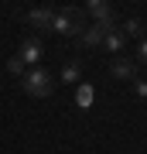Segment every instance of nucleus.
<instances>
[{
    "instance_id": "f257e3e1",
    "label": "nucleus",
    "mask_w": 147,
    "mask_h": 154,
    "mask_svg": "<svg viewBox=\"0 0 147 154\" xmlns=\"http://www.w3.org/2000/svg\"><path fill=\"white\" fill-rule=\"evenodd\" d=\"M86 11L82 7H62V11H55V24L51 28L55 31H62V34H82L86 31Z\"/></svg>"
},
{
    "instance_id": "f03ea898",
    "label": "nucleus",
    "mask_w": 147,
    "mask_h": 154,
    "mask_svg": "<svg viewBox=\"0 0 147 154\" xmlns=\"http://www.w3.org/2000/svg\"><path fill=\"white\" fill-rule=\"evenodd\" d=\"M21 82H24V93L27 96H51L55 93V75L48 69H31Z\"/></svg>"
},
{
    "instance_id": "7ed1b4c3",
    "label": "nucleus",
    "mask_w": 147,
    "mask_h": 154,
    "mask_svg": "<svg viewBox=\"0 0 147 154\" xmlns=\"http://www.w3.org/2000/svg\"><path fill=\"white\" fill-rule=\"evenodd\" d=\"M109 31H116V28H109V24H96V21H93V24H86V31L79 34V41L86 45V48H96V45H103V41H106V34H109Z\"/></svg>"
},
{
    "instance_id": "20e7f679",
    "label": "nucleus",
    "mask_w": 147,
    "mask_h": 154,
    "mask_svg": "<svg viewBox=\"0 0 147 154\" xmlns=\"http://www.w3.org/2000/svg\"><path fill=\"white\" fill-rule=\"evenodd\" d=\"M86 14L96 17V24H109V28H116V11L109 4H99V0H93V4L86 7Z\"/></svg>"
},
{
    "instance_id": "39448f33",
    "label": "nucleus",
    "mask_w": 147,
    "mask_h": 154,
    "mask_svg": "<svg viewBox=\"0 0 147 154\" xmlns=\"http://www.w3.org/2000/svg\"><path fill=\"white\" fill-rule=\"evenodd\" d=\"M27 24L48 31L51 24H55V11H51V7H34V11H27Z\"/></svg>"
},
{
    "instance_id": "423d86ee",
    "label": "nucleus",
    "mask_w": 147,
    "mask_h": 154,
    "mask_svg": "<svg viewBox=\"0 0 147 154\" xmlns=\"http://www.w3.org/2000/svg\"><path fill=\"white\" fill-rule=\"evenodd\" d=\"M41 51H44V45H41L38 38H24V45H21V51H17V58H21L24 65H34V62L41 58Z\"/></svg>"
},
{
    "instance_id": "0eeeda50",
    "label": "nucleus",
    "mask_w": 147,
    "mask_h": 154,
    "mask_svg": "<svg viewBox=\"0 0 147 154\" xmlns=\"http://www.w3.org/2000/svg\"><path fill=\"white\" fill-rule=\"evenodd\" d=\"M109 72H113L116 79H137V65L130 58H113V65H109Z\"/></svg>"
},
{
    "instance_id": "6e6552de",
    "label": "nucleus",
    "mask_w": 147,
    "mask_h": 154,
    "mask_svg": "<svg viewBox=\"0 0 147 154\" xmlns=\"http://www.w3.org/2000/svg\"><path fill=\"white\" fill-rule=\"evenodd\" d=\"M144 31H147V24L140 21V17H130V21L123 24L120 34H123V38H144Z\"/></svg>"
},
{
    "instance_id": "1a4fd4ad",
    "label": "nucleus",
    "mask_w": 147,
    "mask_h": 154,
    "mask_svg": "<svg viewBox=\"0 0 147 154\" xmlns=\"http://www.w3.org/2000/svg\"><path fill=\"white\" fill-rule=\"evenodd\" d=\"M79 79H82V65L75 58L65 62V65H62V82H79Z\"/></svg>"
},
{
    "instance_id": "9d476101",
    "label": "nucleus",
    "mask_w": 147,
    "mask_h": 154,
    "mask_svg": "<svg viewBox=\"0 0 147 154\" xmlns=\"http://www.w3.org/2000/svg\"><path fill=\"white\" fill-rule=\"evenodd\" d=\"M75 103L82 110H89V106H93V86H79L75 89Z\"/></svg>"
},
{
    "instance_id": "9b49d317",
    "label": "nucleus",
    "mask_w": 147,
    "mask_h": 154,
    "mask_svg": "<svg viewBox=\"0 0 147 154\" xmlns=\"http://www.w3.org/2000/svg\"><path fill=\"white\" fill-rule=\"evenodd\" d=\"M123 41H127V38H123V34H120V31H109L103 45H106V51H113V55H116V51H120V48H123Z\"/></svg>"
},
{
    "instance_id": "f8f14e48",
    "label": "nucleus",
    "mask_w": 147,
    "mask_h": 154,
    "mask_svg": "<svg viewBox=\"0 0 147 154\" xmlns=\"http://www.w3.org/2000/svg\"><path fill=\"white\" fill-rule=\"evenodd\" d=\"M7 72H11V75H21V72H24V62H21V58L14 55L11 62H7Z\"/></svg>"
},
{
    "instance_id": "ddd939ff",
    "label": "nucleus",
    "mask_w": 147,
    "mask_h": 154,
    "mask_svg": "<svg viewBox=\"0 0 147 154\" xmlns=\"http://www.w3.org/2000/svg\"><path fill=\"white\" fill-rule=\"evenodd\" d=\"M137 62L147 65V41H140V48H137Z\"/></svg>"
},
{
    "instance_id": "4468645a",
    "label": "nucleus",
    "mask_w": 147,
    "mask_h": 154,
    "mask_svg": "<svg viewBox=\"0 0 147 154\" xmlns=\"http://www.w3.org/2000/svg\"><path fill=\"white\" fill-rule=\"evenodd\" d=\"M133 89H137V96H147V82L144 79H133Z\"/></svg>"
}]
</instances>
